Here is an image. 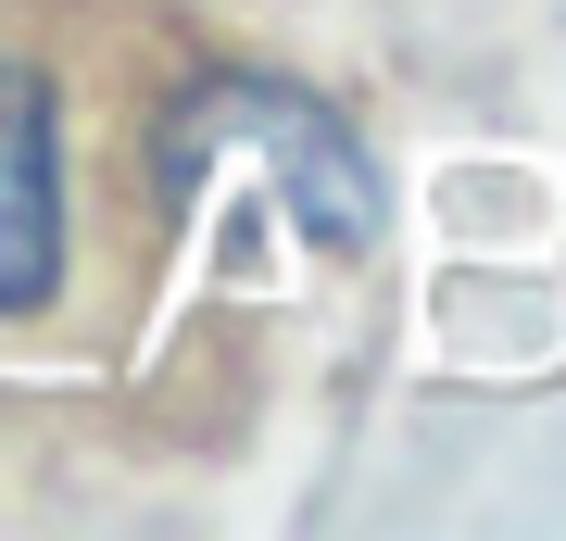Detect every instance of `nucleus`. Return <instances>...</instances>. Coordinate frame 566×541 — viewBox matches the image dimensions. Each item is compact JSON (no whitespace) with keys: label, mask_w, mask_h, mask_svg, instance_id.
I'll list each match as a JSON object with an SVG mask.
<instances>
[{"label":"nucleus","mask_w":566,"mask_h":541,"mask_svg":"<svg viewBox=\"0 0 566 541\" xmlns=\"http://www.w3.org/2000/svg\"><path fill=\"white\" fill-rule=\"evenodd\" d=\"M227 189H252L277 227H303L315 252H365L378 240V177L303 89L277 76H214L164 114V215H214Z\"/></svg>","instance_id":"obj_1"},{"label":"nucleus","mask_w":566,"mask_h":541,"mask_svg":"<svg viewBox=\"0 0 566 541\" xmlns=\"http://www.w3.org/2000/svg\"><path fill=\"white\" fill-rule=\"evenodd\" d=\"M63 278V189H51V101L0 63V315L51 302Z\"/></svg>","instance_id":"obj_2"}]
</instances>
